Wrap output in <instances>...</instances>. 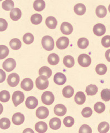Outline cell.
Segmentation results:
<instances>
[{
	"label": "cell",
	"instance_id": "obj_1",
	"mask_svg": "<svg viewBox=\"0 0 110 133\" xmlns=\"http://www.w3.org/2000/svg\"><path fill=\"white\" fill-rule=\"evenodd\" d=\"M43 47L48 51H51L54 49V42L52 37L49 36H45L42 40Z\"/></svg>",
	"mask_w": 110,
	"mask_h": 133
},
{
	"label": "cell",
	"instance_id": "obj_2",
	"mask_svg": "<svg viewBox=\"0 0 110 133\" xmlns=\"http://www.w3.org/2000/svg\"><path fill=\"white\" fill-rule=\"evenodd\" d=\"M36 88L40 90L47 89L49 85V81L48 78L44 76H40L35 81Z\"/></svg>",
	"mask_w": 110,
	"mask_h": 133
},
{
	"label": "cell",
	"instance_id": "obj_3",
	"mask_svg": "<svg viewBox=\"0 0 110 133\" xmlns=\"http://www.w3.org/2000/svg\"><path fill=\"white\" fill-rule=\"evenodd\" d=\"M42 101L47 105H52L54 101V94L50 91H45L42 95Z\"/></svg>",
	"mask_w": 110,
	"mask_h": 133
},
{
	"label": "cell",
	"instance_id": "obj_4",
	"mask_svg": "<svg viewBox=\"0 0 110 133\" xmlns=\"http://www.w3.org/2000/svg\"><path fill=\"white\" fill-rule=\"evenodd\" d=\"M24 100V95L21 91H16L12 95V101L15 107H17L23 103Z\"/></svg>",
	"mask_w": 110,
	"mask_h": 133
},
{
	"label": "cell",
	"instance_id": "obj_5",
	"mask_svg": "<svg viewBox=\"0 0 110 133\" xmlns=\"http://www.w3.org/2000/svg\"><path fill=\"white\" fill-rule=\"evenodd\" d=\"M78 63L83 67H87L91 63V58L86 54H81L78 57Z\"/></svg>",
	"mask_w": 110,
	"mask_h": 133
},
{
	"label": "cell",
	"instance_id": "obj_6",
	"mask_svg": "<svg viewBox=\"0 0 110 133\" xmlns=\"http://www.w3.org/2000/svg\"><path fill=\"white\" fill-rule=\"evenodd\" d=\"M16 66V61L13 58H8L3 63L2 67L6 72H10L13 70Z\"/></svg>",
	"mask_w": 110,
	"mask_h": 133
},
{
	"label": "cell",
	"instance_id": "obj_7",
	"mask_svg": "<svg viewBox=\"0 0 110 133\" xmlns=\"http://www.w3.org/2000/svg\"><path fill=\"white\" fill-rule=\"evenodd\" d=\"M19 82V76L17 73H12L7 78V83L12 87H16Z\"/></svg>",
	"mask_w": 110,
	"mask_h": 133
},
{
	"label": "cell",
	"instance_id": "obj_8",
	"mask_svg": "<svg viewBox=\"0 0 110 133\" xmlns=\"http://www.w3.org/2000/svg\"><path fill=\"white\" fill-rule=\"evenodd\" d=\"M49 111L47 108L45 107H40L36 111V117L40 119H44L47 118L49 115Z\"/></svg>",
	"mask_w": 110,
	"mask_h": 133
},
{
	"label": "cell",
	"instance_id": "obj_9",
	"mask_svg": "<svg viewBox=\"0 0 110 133\" xmlns=\"http://www.w3.org/2000/svg\"><path fill=\"white\" fill-rule=\"evenodd\" d=\"M60 30L64 35H69L73 31V27L72 25L69 22H63L60 26Z\"/></svg>",
	"mask_w": 110,
	"mask_h": 133
},
{
	"label": "cell",
	"instance_id": "obj_10",
	"mask_svg": "<svg viewBox=\"0 0 110 133\" xmlns=\"http://www.w3.org/2000/svg\"><path fill=\"white\" fill-rule=\"evenodd\" d=\"M69 40L66 37H62L56 41V47L60 49H64L68 47Z\"/></svg>",
	"mask_w": 110,
	"mask_h": 133
},
{
	"label": "cell",
	"instance_id": "obj_11",
	"mask_svg": "<svg viewBox=\"0 0 110 133\" xmlns=\"http://www.w3.org/2000/svg\"><path fill=\"white\" fill-rule=\"evenodd\" d=\"M21 87L25 91H30L33 88V82L30 78H25L22 81Z\"/></svg>",
	"mask_w": 110,
	"mask_h": 133
},
{
	"label": "cell",
	"instance_id": "obj_12",
	"mask_svg": "<svg viewBox=\"0 0 110 133\" xmlns=\"http://www.w3.org/2000/svg\"><path fill=\"white\" fill-rule=\"evenodd\" d=\"M93 31L94 34L97 36L104 35L106 32V27L103 24L97 23L93 27Z\"/></svg>",
	"mask_w": 110,
	"mask_h": 133
},
{
	"label": "cell",
	"instance_id": "obj_13",
	"mask_svg": "<svg viewBox=\"0 0 110 133\" xmlns=\"http://www.w3.org/2000/svg\"><path fill=\"white\" fill-rule=\"evenodd\" d=\"M67 81V78L65 75L62 73H57L54 77V82L55 84L59 85L64 84Z\"/></svg>",
	"mask_w": 110,
	"mask_h": 133
},
{
	"label": "cell",
	"instance_id": "obj_14",
	"mask_svg": "<svg viewBox=\"0 0 110 133\" xmlns=\"http://www.w3.org/2000/svg\"><path fill=\"white\" fill-rule=\"evenodd\" d=\"M38 104V100L34 97H29L27 98L26 102V105L28 109H33L36 108Z\"/></svg>",
	"mask_w": 110,
	"mask_h": 133
},
{
	"label": "cell",
	"instance_id": "obj_15",
	"mask_svg": "<svg viewBox=\"0 0 110 133\" xmlns=\"http://www.w3.org/2000/svg\"><path fill=\"white\" fill-rule=\"evenodd\" d=\"M54 111L55 115L59 116H62L65 115L67 113V108L65 105L59 104L56 105L55 106Z\"/></svg>",
	"mask_w": 110,
	"mask_h": 133
},
{
	"label": "cell",
	"instance_id": "obj_16",
	"mask_svg": "<svg viewBox=\"0 0 110 133\" xmlns=\"http://www.w3.org/2000/svg\"><path fill=\"white\" fill-rule=\"evenodd\" d=\"M24 121V116L21 113L14 114L12 117V122L16 125H19L23 123Z\"/></svg>",
	"mask_w": 110,
	"mask_h": 133
},
{
	"label": "cell",
	"instance_id": "obj_17",
	"mask_svg": "<svg viewBox=\"0 0 110 133\" xmlns=\"http://www.w3.org/2000/svg\"><path fill=\"white\" fill-rule=\"evenodd\" d=\"M22 17V12L18 8H13L10 12V18L13 21H18Z\"/></svg>",
	"mask_w": 110,
	"mask_h": 133
},
{
	"label": "cell",
	"instance_id": "obj_18",
	"mask_svg": "<svg viewBox=\"0 0 110 133\" xmlns=\"http://www.w3.org/2000/svg\"><path fill=\"white\" fill-rule=\"evenodd\" d=\"M46 24L49 28L55 29L58 25V21L54 17L49 16L46 20Z\"/></svg>",
	"mask_w": 110,
	"mask_h": 133
},
{
	"label": "cell",
	"instance_id": "obj_19",
	"mask_svg": "<svg viewBox=\"0 0 110 133\" xmlns=\"http://www.w3.org/2000/svg\"><path fill=\"white\" fill-rule=\"evenodd\" d=\"M74 100L77 104L82 105L86 101V96H85V94L82 91H79V92H77L76 94Z\"/></svg>",
	"mask_w": 110,
	"mask_h": 133
},
{
	"label": "cell",
	"instance_id": "obj_20",
	"mask_svg": "<svg viewBox=\"0 0 110 133\" xmlns=\"http://www.w3.org/2000/svg\"><path fill=\"white\" fill-rule=\"evenodd\" d=\"M86 7L83 3H77L74 7L75 13L79 16L83 15L86 12Z\"/></svg>",
	"mask_w": 110,
	"mask_h": 133
},
{
	"label": "cell",
	"instance_id": "obj_21",
	"mask_svg": "<svg viewBox=\"0 0 110 133\" xmlns=\"http://www.w3.org/2000/svg\"><path fill=\"white\" fill-rule=\"evenodd\" d=\"M35 129L36 131L39 133H44L46 132L48 129L47 124L44 122H39L35 124Z\"/></svg>",
	"mask_w": 110,
	"mask_h": 133
},
{
	"label": "cell",
	"instance_id": "obj_22",
	"mask_svg": "<svg viewBox=\"0 0 110 133\" xmlns=\"http://www.w3.org/2000/svg\"><path fill=\"white\" fill-rule=\"evenodd\" d=\"M62 122L58 118H52L49 122V126L53 130H58L60 128Z\"/></svg>",
	"mask_w": 110,
	"mask_h": 133
},
{
	"label": "cell",
	"instance_id": "obj_23",
	"mask_svg": "<svg viewBox=\"0 0 110 133\" xmlns=\"http://www.w3.org/2000/svg\"><path fill=\"white\" fill-rule=\"evenodd\" d=\"M63 95L65 98H70L72 97L74 93V90L70 85H68L64 87L63 89Z\"/></svg>",
	"mask_w": 110,
	"mask_h": 133
},
{
	"label": "cell",
	"instance_id": "obj_24",
	"mask_svg": "<svg viewBox=\"0 0 110 133\" xmlns=\"http://www.w3.org/2000/svg\"><path fill=\"white\" fill-rule=\"evenodd\" d=\"M45 7H46V3L44 0H35L33 3L34 9L38 12L44 10Z\"/></svg>",
	"mask_w": 110,
	"mask_h": 133
},
{
	"label": "cell",
	"instance_id": "obj_25",
	"mask_svg": "<svg viewBox=\"0 0 110 133\" xmlns=\"http://www.w3.org/2000/svg\"><path fill=\"white\" fill-rule=\"evenodd\" d=\"M52 71L51 69L47 66H44L39 70V74L40 76H44L47 78H50L52 76Z\"/></svg>",
	"mask_w": 110,
	"mask_h": 133
},
{
	"label": "cell",
	"instance_id": "obj_26",
	"mask_svg": "<svg viewBox=\"0 0 110 133\" xmlns=\"http://www.w3.org/2000/svg\"><path fill=\"white\" fill-rule=\"evenodd\" d=\"M96 14L99 18H104L107 15V9L104 6L100 5L96 8Z\"/></svg>",
	"mask_w": 110,
	"mask_h": 133
},
{
	"label": "cell",
	"instance_id": "obj_27",
	"mask_svg": "<svg viewBox=\"0 0 110 133\" xmlns=\"http://www.w3.org/2000/svg\"><path fill=\"white\" fill-rule=\"evenodd\" d=\"M48 61L50 65H56L59 63V57L58 55L55 53H52L48 58Z\"/></svg>",
	"mask_w": 110,
	"mask_h": 133
},
{
	"label": "cell",
	"instance_id": "obj_28",
	"mask_svg": "<svg viewBox=\"0 0 110 133\" xmlns=\"http://www.w3.org/2000/svg\"><path fill=\"white\" fill-rule=\"evenodd\" d=\"M63 63L68 68H71L74 65V58L71 56H67L64 58Z\"/></svg>",
	"mask_w": 110,
	"mask_h": 133
},
{
	"label": "cell",
	"instance_id": "obj_29",
	"mask_svg": "<svg viewBox=\"0 0 110 133\" xmlns=\"http://www.w3.org/2000/svg\"><path fill=\"white\" fill-rule=\"evenodd\" d=\"M10 45L12 49L18 50L22 47V42L19 39L14 38L10 41Z\"/></svg>",
	"mask_w": 110,
	"mask_h": 133
},
{
	"label": "cell",
	"instance_id": "obj_30",
	"mask_svg": "<svg viewBox=\"0 0 110 133\" xmlns=\"http://www.w3.org/2000/svg\"><path fill=\"white\" fill-rule=\"evenodd\" d=\"M14 6V2L12 0H5L2 3V7L3 10L9 11H11Z\"/></svg>",
	"mask_w": 110,
	"mask_h": 133
},
{
	"label": "cell",
	"instance_id": "obj_31",
	"mask_svg": "<svg viewBox=\"0 0 110 133\" xmlns=\"http://www.w3.org/2000/svg\"><path fill=\"white\" fill-rule=\"evenodd\" d=\"M109 130V125L107 122H101L98 126V131L100 133H106Z\"/></svg>",
	"mask_w": 110,
	"mask_h": 133
},
{
	"label": "cell",
	"instance_id": "obj_32",
	"mask_svg": "<svg viewBox=\"0 0 110 133\" xmlns=\"http://www.w3.org/2000/svg\"><path fill=\"white\" fill-rule=\"evenodd\" d=\"M9 54V49L6 45H0V60L3 59Z\"/></svg>",
	"mask_w": 110,
	"mask_h": 133
},
{
	"label": "cell",
	"instance_id": "obj_33",
	"mask_svg": "<svg viewBox=\"0 0 110 133\" xmlns=\"http://www.w3.org/2000/svg\"><path fill=\"white\" fill-rule=\"evenodd\" d=\"M43 20L42 16L39 14H35L32 15L31 18V21L33 24L37 25L42 22Z\"/></svg>",
	"mask_w": 110,
	"mask_h": 133
},
{
	"label": "cell",
	"instance_id": "obj_34",
	"mask_svg": "<svg viewBox=\"0 0 110 133\" xmlns=\"http://www.w3.org/2000/svg\"><path fill=\"white\" fill-rule=\"evenodd\" d=\"M97 91H98L97 87L93 84L89 85L86 88V92L88 95H94L97 93Z\"/></svg>",
	"mask_w": 110,
	"mask_h": 133
},
{
	"label": "cell",
	"instance_id": "obj_35",
	"mask_svg": "<svg viewBox=\"0 0 110 133\" xmlns=\"http://www.w3.org/2000/svg\"><path fill=\"white\" fill-rule=\"evenodd\" d=\"M95 70L99 75H104L107 72V68L104 64H99L96 66Z\"/></svg>",
	"mask_w": 110,
	"mask_h": 133
},
{
	"label": "cell",
	"instance_id": "obj_36",
	"mask_svg": "<svg viewBox=\"0 0 110 133\" xmlns=\"http://www.w3.org/2000/svg\"><path fill=\"white\" fill-rule=\"evenodd\" d=\"M11 125L10 120L6 118H3L0 120V128L2 129H7Z\"/></svg>",
	"mask_w": 110,
	"mask_h": 133
},
{
	"label": "cell",
	"instance_id": "obj_37",
	"mask_svg": "<svg viewBox=\"0 0 110 133\" xmlns=\"http://www.w3.org/2000/svg\"><path fill=\"white\" fill-rule=\"evenodd\" d=\"M10 99V94L7 90H2L0 92V101L3 103L7 102Z\"/></svg>",
	"mask_w": 110,
	"mask_h": 133
},
{
	"label": "cell",
	"instance_id": "obj_38",
	"mask_svg": "<svg viewBox=\"0 0 110 133\" xmlns=\"http://www.w3.org/2000/svg\"><path fill=\"white\" fill-rule=\"evenodd\" d=\"M34 39L33 35L30 33H26L23 37V41L24 43L27 44H30L33 42Z\"/></svg>",
	"mask_w": 110,
	"mask_h": 133
},
{
	"label": "cell",
	"instance_id": "obj_39",
	"mask_svg": "<svg viewBox=\"0 0 110 133\" xmlns=\"http://www.w3.org/2000/svg\"><path fill=\"white\" fill-rule=\"evenodd\" d=\"M89 44V40L86 38H81L77 41V45L80 49L86 48Z\"/></svg>",
	"mask_w": 110,
	"mask_h": 133
},
{
	"label": "cell",
	"instance_id": "obj_40",
	"mask_svg": "<svg viewBox=\"0 0 110 133\" xmlns=\"http://www.w3.org/2000/svg\"><path fill=\"white\" fill-rule=\"evenodd\" d=\"M105 105L102 102H97L94 105V110L97 113H102L105 110Z\"/></svg>",
	"mask_w": 110,
	"mask_h": 133
},
{
	"label": "cell",
	"instance_id": "obj_41",
	"mask_svg": "<svg viewBox=\"0 0 110 133\" xmlns=\"http://www.w3.org/2000/svg\"><path fill=\"white\" fill-rule=\"evenodd\" d=\"M101 98L105 102L110 101V89H104L101 91Z\"/></svg>",
	"mask_w": 110,
	"mask_h": 133
},
{
	"label": "cell",
	"instance_id": "obj_42",
	"mask_svg": "<svg viewBox=\"0 0 110 133\" xmlns=\"http://www.w3.org/2000/svg\"><path fill=\"white\" fill-rule=\"evenodd\" d=\"M63 123L67 127H71L74 124V119L71 116H67L66 118H64Z\"/></svg>",
	"mask_w": 110,
	"mask_h": 133
},
{
	"label": "cell",
	"instance_id": "obj_43",
	"mask_svg": "<svg viewBox=\"0 0 110 133\" xmlns=\"http://www.w3.org/2000/svg\"><path fill=\"white\" fill-rule=\"evenodd\" d=\"M81 114L84 118H89L92 114V110L91 108L86 107L84 108L82 111H81Z\"/></svg>",
	"mask_w": 110,
	"mask_h": 133
},
{
	"label": "cell",
	"instance_id": "obj_44",
	"mask_svg": "<svg viewBox=\"0 0 110 133\" xmlns=\"http://www.w3.org/2000/svg\"><path fill=\"white\" fill-rule=\"evenodd\" d=\"M101 43L105 48L110 47V36H104L101 40Z\"/></svg>",
	"mask_w": 110,
	"mask_h": 133
},
{
	"label": "cell",
	"instance_id": "obj_45",
	"mask_svg": "<svg viewBox=\"0 0 110 133\" xmlns=\"http://www.w3.org/2000/svg\"><path fill=\"white\" fill-rule=\"evenodd\" d=\"M79 132L80 133H91L92 129L90 128V127H89L88 125L84 124L80 127Z\"/></svg>",
	"mask_w": 110,
	"mask_h": 133
},
{
	"label": "cell",
	"instance_id": "obj_46",
	"mask_svg": "<svg viewBox=\"0 0 110 133\" xmlns=\"http://www.w3.org/2000/svg\"><path fill=\"white\" fill-rule=\"evenodd\" d=\"M8 23L5 19L0 18V32L5 31L7 30Z\"/></svg>",
	"mask_w": 110,
	"mask_h": 133
},
{
	"label": "cell",
	"instance_id": "obj_47",
	"mask_svg": "<svg viewBox=\"0 0 110 133\" xmlns=\"http://www.w3.org/2000/svg\"><path fill=\"white\" fill-rule=\"evenodd\" d=\"M6 78V74L5 72L1 69H0V83L5 81Z\"/></svg>",
	"mask_w": 110,
	"mask_h": 133
},
{
	"label": "cell",
	"instance_id": "obj_48",
	"mask_svg": "<svg viewBox=\"0 0 110 133\" xmlns=\"http://www.w3.org/2000/svg\"><path fill=\"white\" fill-rule=\"evenodd\" d=\"M105 57L106 58L107 61L110 62V49L107 50L105 53Z\"/></svg>",
	"mask_w": 110,
	"mask_h": 133
},
{
	"label": "cell",
	"instance_id": "obj_49",
	"mask_svg": "<svg viewBox=\"0 0 110 133\" xmlns=\"http://www.w3.org/2000/svg\"><path fill=\"white\" fill-rule=\"evenodd\" d=\"M23 132H33V133H34V131L32 130L31 129L28 128V129H26V130H24L23 131Z\"/></svg>",
	"mask_w": 110,
	"mask_h": 133
},
{
	"label": "cell",
	"instance_id": "obj_50",
	"mask_svg": "<svg viewBox=\"0 0 110 133\" xmlns=\"http://www.w3.org/2000/svg\"><path fill=\"white\" fill-rule=\"evenodd\" d=\"M3 110V106H2L1 104L0 103V115H1L2 113Z\"/></svg>",
	"mask_w": 110,
	"mask_h": 133
},
{
	"label": "cell",
	"instance_id": "obj_51",
	"mask_svg": "<svg viewBox=\"0 0 110 133\" xmlns=\"http://www.w3.org/2000/svg\"><path fill=\"white\" fill-rule=\"evenodd\" d=\"M108 10H109V12H110V5H109V7H108Z\"/></svg>",
	"mask_w": 110,
	"mask_h": 133
},
{
	"label": "cell",
	"instance_id": "obj_52",
	"mask_svg": "<svg viewBox=\"0 0 110 133\" xmlns=\"http://www.w3.org/2000/svg\"><path fill=\"white\" fill-rule=\"evenodd\" d=\"M2 1V0H0V1Z\"/></svg>",
	"mask_w": 110,
	"mask_h": 133
}]
</instances>
